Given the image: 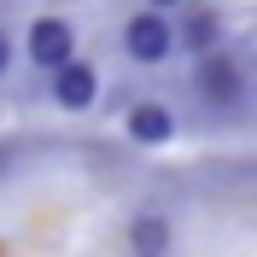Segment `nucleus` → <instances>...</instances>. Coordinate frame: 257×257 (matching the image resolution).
<instances>
[{"instance_id":"5","label":"nucleus","mask_w":257,"mask_h":257,"mask_svg":"<svg viewBox=\"0 0 257 257\" xmlns=\"http://www.w3.org/2000/svg\"><path fill=\"white\" fill-rule=\"evenodd\" d=\"M123 123H128V135H135L141 146H164L170 135H176V117H170V105H158V99H135Z\"/></svg>"},{"instance_id":"8","label":"nucleus","mask_w":257,"mask_h":257,"mask_svg":"<svg viewBox=\"0 0 257 257\" xmlns=\"http://www.w3.org/2000/svg\"><path fill=\"white\" fill-rule=\"evenodd\" d=\"M176 6H187V0H146V12H158V18H164V12H176Z\"/></svg>"},{"instance_id":"2","label":"nucleus","mask_w":257,"mask_h":257,"mask_svg":"<svg viewBox=\"0 0 257 257\" xmlns=\"http://www.w3.org/2000/svg\"><path fill=\"white\" fill-rule=\"evenodd\" d=\"M24 53H30L35 70H64V64L76 59V30L64 18H35L30 35H24Z\"/></svg>"},{"instance_id":"7","label":"nucleus","mask_w":257,"mask_h":257,"mask_svg":"<svg viewBox=\"0 0 257 257\" xmlns=\"http://www.w3.org/2000/svg\"><path fill=\"white\" fill-rule=\"evenodd\" d=\"M216 35H222V24H216V12H187L181 18V30H176V47H187V53H216Z\"/></svg>"},{"instance_id":"6","label":"nucleus","mask_w":257,"mask_h":257,"mask_svg":"<svg viewBox=\"0 0 257 257\" xmlns=\"http://www.w3.org/2000/svg\"><path fill=\"white\" fill-rule=\"evenodd\" d=\"M128 251L135 257H164L170 251V222H164L158 210H141V216L128 222Z\"/></svg>"},{"instance_id":"9","label":"nucleus","mask_w":257,"mask_h":257,"mask_svg":"<svg viewBox=\"0 0 257 257\" xmlns=\"http://www.w3.org/2000/svg\"><path fill=\"white\" fill-rule=\"evenodd\" d=\"M6 64H12V35L0 30V76H6Z\"/></svg>"},{"instance_id":"1","label":"nucleus","mask_w":257,"mask_h":257,"mask_svg":"<svg viewBox=\"0 0 257 257\" xmlns=\"http://www.w3.org/2000/svg\"><path fill=\"white\" fill-rule=\"evenodd\" d=\"M193 88H199V99H205V105L228 111V105H240V99H245V70H240V59H228V53L216 47V53H205V59H199Z\"/></svg>"},{"instance_id":"3","label":"nucleus","mask_w":257,"mask_h":257,"mask_svg":"<svg viewBox=\"0 0 257 257\" xmlns=\"http://www.w3.org/2000/svg\"><path fill=\"white\" fill-rule=\"evenodd\" d=\"M123 47H128V59H141V64H164L176 53V24L158 18V12H135L123 24Z\"/></svg>"},{"instance_id":"4","label":"nucleus","mask_w":257,"mask_h":257,"mask_svg":"<svg viewBox=\"0 0 257 257\" xmlns=\"http://www.w3.org/2000/svg\"><path fill=\"white\" fill-rule=\"evenodd\" d=\"M53 99H59L64 111H88L99 99V70L88 59H70L64 70H53Z\"/></svg>"}]
</instances>
